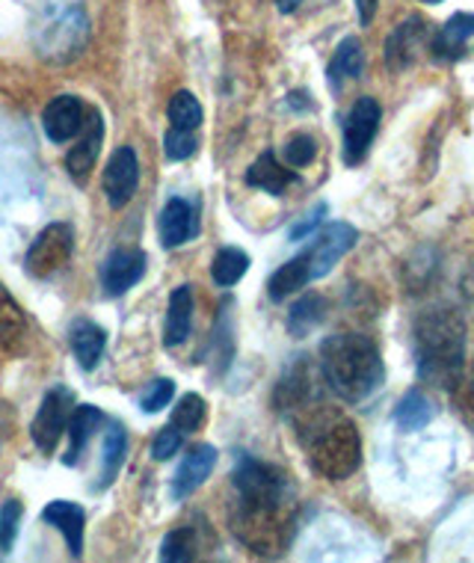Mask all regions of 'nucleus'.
I'll return each instance as SVG.
<instances>
[{"instance_id": "21", "label": "nucleus", "mask_w": 474, "mask_h": 563, "mask_svg": "<svg viewBox=\"0 0 474 563\" xmlns=\"http://www.w3.org/2000/svg\"><path fill=\"white\" fill-rule=\"evenodd\" d=\"M294 181H297V173H294L290 166L279 164L273 152H264V155L246 169V185L255 187V190H264V194L271 196H282Z\"/></svg>"}, {"instance_id": "34", "label": "nucleus", "mask_w": 474, "mask_h": 563, "mask_svg": "<svg viewBox=\"0 0 474 563\" xmlns=\"http://www.w3.org/2000/svg\"><path fill=\"white\" fill-rule=\"evenodd\" d=\"M175 398V386L173 379L166 377H157L152 379L148 386L143 389V395H140V407H143V412H161L164 407H169V400Z\"/></svg>"}, {"instance_id": "15", "label": "nucleus", "mask_w": 474, "mask_h": 563, "mask_svg": "<svg viewBox=\"0 0 474 563\" xmlns=\"http://www.w3.org/2000/svg\"><path fill=\"white\" fill-rule=\"evenodd\" d=\"M157 234H161V243L166 250H175V246H185L187 241H194L199 234V217H196V208L187 199H169L164 205V211L157 217Z\"/></svg>"}, {"instance_id": "2", "label": "nucleus", "mask_w": 474, "mask_h": 563, "mask_svg": "<svg viewBox=\"0 0 474 563\" xmlns=\"http://www.w3.org/2000/svg\"><path fill=\"white\" fill-rule=\"evenodd\" d=\"M320 374L335 398L362 404L383 386L386 365L374 339L362 332H335L320 344Z\"/></svg>"}, {"instance_id": "29", "label": "nucleus", "mask_w": 474, "mask_h": 563, "mask_svg": "<svg viewBox=\"0 0 474 563\" xmlns=\"http://www.w3.org/2000/svg\"><path fill=\"white\" fill-rule=\"evenodd\" d=\"M199 549H202V537H199V528L194 525H181L164 537L161 543V561L178 563V561H196L199 558Z\"/></svg>"}, {"instance_id": "40", "label": "nucleus", "mask_w": 474, "mask_h": 563, "mask_svg": "<svg viewBox=\"0 0 474 563\" xmlns=\"http://www.w3.org/2000/svg\"><path fill=\"white\" fill-rule=\"evenodd\" d=\"M276 3H279V12H285V15H288V12L300 10L302 0H276Z\"/></svg>"}, {"instance_id": "20", "label": "nucleus", "mask_w": 474, "mask_h": 563, "mask_svg": "<svg viewBox=\"0 0 474 563\" xmlns=\"http://www.w3.org/2000/svg\"><path fill=\"white\" fill-rule=\"evenodd\" d=\"M27 347V318L15 302L7 285L0 282V350L7 353H24Z\"/></svg>"}, {"instance_id": "10", "label": "nucleus", "mask_w": 474, "mask_h": 563, "mask_svg": "<svg viewBox=\"0 0 474 563\" xmlns=\"http://www.w3.org/2000/svg\"><path fill=\"white\" fill-rule=\"evenodd\" d=\"M68 404H71V395L66 389H51L45 398H42V407L30 424V437L36 442L42 454H54L59 445V439L68 428Z\"/></svg>"}, {"instance_id": "4", "label": "nucleus", "mask_w": 474, "mask_h": 563, "mask_svg": "<svg viewBox=\"0 0 474 563\" xmlns=\"http://www.w3.org/2000/svg\"><path fill=\"white\" fill-rule=\"evenodd\" d=\"M416 365L418 377L430 386L456 389L465 368V323L460 311L442 306L418 314Z\"/></svg>"}, {"instance_id": "17", "label": "nucleus", "mask_w": 474, "mask_h": 563, "mask_svg": "<svg viewBox=\"0 0 474 563\" xmlns=\"http://www.w3.org/2000/svg\"><path fill=\"white\" fill-rule=\"evenodd\" d=\"M190 330H194V291H190V285H178L166 306L164 344L166 347L185 344L190 339Z\"/></svg>"}, {"instance_id": "1", "label": "nucleus", "mask_w": 474, "mask_h": 563, "mask_svg": "<svg viewBox=\"0 0 474 563\" xmlns=\"http://www.w3.org/2000/svg\"><path fill=\"white\" fill-rule=\"evenodd\" d=\"M232 528L255 552L276 554L288 545L294 528V486L282 468L241 456L232 475Z\"/></svg>"}, {"instance_id": "7", "label": "nucleus", "mask_w": 474, "mask_h": 563, "mask_svg": "<svg viewBox=\"0 0 474 563\" xmlns=\"http://www.w3.org/2000/svg\"><path fill=\"white\" fill-rule=\"evenodd\" d=\"M75 250V234L71 225L51 223L40 232V238L30 243L27 250V273L33 279H48L57 271H63Z\"/></svg>"}, {"instance_id": "38", "label": "nucleus", "mask_w": 474, "mask_h": 563, "mask_svg": "<svg viewBox=\"0 0 474 563\" xmlns=\"http://www.w3.org/2000/svg\"><path fill=\"white\" fill-rule=\"evenodd\" d=\"M327 211H330V208H327V202L315 205V211H311V214H306V220H300V223L290 229V234H288L290 241H306L309 234L318 232L320 223H323V217H327Z\"/></svg>"}, {"instance_id": "13", "label": "nucleus", "mask_w": 474, "mask_h": 563, "mask_svg": "<svg viewBox=\"0 0 474 563\" xmlns=\"http://www.w3.org/2000/svg\"><path fill=\"white\" fill-rule=\"evenodd\" d=\"M145 255L140 250H113L101 264V288L107 297H122L143 279Z\"/></svg>"}, {"instance_id": "35", "label": "nucleus", "mask_w": 474, "mask_h": 563, "mask_svg": "<svg viewBox=\"0 0 474 563\" xmlns=\"http://www.w3.org/2000/svg\"><path fill=\"white\" fill-rule=\"evenodd\" d=\"M196 148H199V140H196L194 131H181V128L166 131L164 152L169 161H187V157L196 155Z\"/></svg>"}, {"instance_id": "3", "label": "nucleus", "mask_w": 474, "mask_h": 563, "mask_svg": "<svg viewBox=\"0 0 474 563\" xmlns=\"http://www.w3.org/2000/svg\"><path fill=\"white\" fill-rule=\"evenodd\" d=\"M300 439L311 468L327 481H348L362 466V437L348 416L327 407H302Z\"/></svg>"}, {"instance_id": "32", "label": "nucleus", "mask_w": 474, "mask_h": 563, "mask_svg": "<svg viewBox=\"0 0 474 563\" xmlns=\"http://www.w3.org/2000/svg\"><path fill=\"white\" fill-rule=\"evenodd\" d=\"M205 416H208L205 400L199 395H185L173 412V428H178L181 433H196V430L202 428Z\"/></svg>"}, {"instance_id": "39", "label": "nucleus", "mask_w": 474, "mask_h": 563, "mask_svg": "<svg viewBox=\"0 0 474 563\" xmlns=\"http://www.w3.org/2000/svg\"><path fill=\"white\" fill-rule=\"evenodd\" d=\"M356 7H359V19H362V24H371L374 10H377V0H356Z\"/></svg>"}, {"instance_id": "5", "label": "nucleus", "mask_w": 474, "mask_h": 563, "mask_svg": "<svg viewBox=\"0 0 474 563\" xmlns=\"http://www.w3.org/2000/svg\"><path fill=\"white\" fill-rule=\"evenodd\" d=\"M89 45L84 0H42L33 19V48L51 66H68Z\"/></svg>"}, {"instance_id": "27", "label": "nucleus", "mask_w": 474, "mask_h": 563, "mask_svg": "<svg viewBox=\"0 0 474 563\" xmlns=\"http://www.w3.org/2000/svg\"><path fill=\"white\" fill-rule=\"evenodd\" d=\"M309 282L311 276L309 267H306V258L297 255V258H290L288 264H282L279 271L273 273L271 282H267V297H271L273 302H282L285 297H290V294L302 291Z\"/></svg>"}, {"instance_id": "6", "label": "nucleus", "mask_w": 474, "mask_h": 563, "mask_svg": "<svg viewBox=\"0 0 474 563\" xmlns=\"http://www.w3.org/2000/svg\"><path fill=\"white\" fill-rule=\"evenodd\" d=\"M383 122V108L377 98L362 96L356 98V104L350 108L348 119H344V146H341V157L348 166H359L368 157L374 136Z\"/></svg>"}, {"instance_id": "24", "label": "nucleus", "mask_w": 474, "mask_h": 563, "mask_svg": "<svg viewBox=\"0 0 474 563\" xmlns=\"http://www.w3.org/2000/svg\"><path fill=\"white\" fill-rule=\"evenodd\" d=\"M71 353L84 371H92L98 365V360L104 356L107 347V332L92 321H75L71 327Z\"/></svg>"}, {"instance_id": "31", "label": "nucleus", "mask_w": 474, "mask_h": 563, "mask_svg": "<svg viewBox=\"0 0 474 563\" xmlns=\"http://www.w3.org/2000/svg\"><path fill=\"white\" fill-rule=\"evenodd\" d=\"M166 117L173 122V128H181V131H196V128L202 125V104H199V98L194 92H175L169 98V108H166Z\"/></svg>"}, {"instance_id": "25", "label": "nucleus", "mask_w": 474, "mask_h": 563, "mask_svg": "<svg viewBox=\"0 0 474 563\" xmlns=\"http://www.w3.org/2000/svg\"><path fill=\"white\" fill-rule=\"evenodd\" d=\"M323 318H327V300L315 291L302 294L288 311V332L294 339H306L309 332L318 330Z\"/></svg>"}, {"instance_id": "14", "label": "nucleus", "mask_w": 474, "mask_h": 563, "mask_svg": "<svg viewBox=\"0 0 474 563\" xmlns=\"http://www.w3.org/2000/svg\"><path fill=\"white\" fill-rule=\"evenodd\" d=\"M84 119H87V108L78 96H57L42 113V128H45L51 143L63 146L71 136L80 134Z\"/></svg>"}, {"instance_id": "12", "label": "nucleus", "mask_w": 474, "mask_h": 563, "mask_svg": "<svg viewBox=\"0 0 474 563\" xmlns=\"http://www.w3.org/2000/svg\"><path fill=\"white\" fill-rule=\"evenodd\" d=\"M101 143H104V122H101L98 110H89V117L84 119V128H80L78 146H71V152L66 155V169L75 185L89 181V173L101 155Z\"/></svg>"}, {"instance_id": "18", "label": "nucleus", "mask_w": 474, "mask_h": 563, "mask_svg": "<svg viewBox=\"0 0 474 563\" xmlns=\"http://www.w3.org/2000/svg\"><path fill=\"white\" fill-rule=\"evenodd\" d=\"M42 519L48 525H54L59 534L68 540V549L75 558H80L84 552V528H87V510L75 501H51L45 510H42Z\"/></svg>"}, {"instance_id": "26", "label": "nucleus", "mask_w": 474, "mask_h": 563, "mask_svg": "<svg viewBox=\"0 0 474 563\" xmlns=\"http://www.w3.org/2000/svg\"><path fill=\"white\" fill-rule=\"evenodd\" d=\"M436 416L433 400L427 398L421 389H409L404 398L397 400L395 407V424L407 433H416V430L427 428Z\"/></svg>"}, {"instance_id": "23", "label": "nucleus", "mask_w": 474, "mask_h": 563, "mask_svg": "<svg viewBox=\"0 0 474 563\" xmlns=\"http://www.w3.org/2000/svg\"><path fill=\"white\" fill-rule=\"evenodd\" d=\"M365 68V51H362V42L356 36H348V40L339 42V48L332 54L330 66H327V80L335 92H341V87L348 80H356Z\"/></svg>"}, {"instance_id": "22", "label": "nucleus", "mask_w": 474, "mask_h": 563, "mask_svg": "<svg viewBox=\"0 0 474 563\" xmlns=\"http://www.w3.org/2000/svg\"><path fill=\"white\" fill-rule=\"evenodd\" d=\"M104 421V416H101V409L92 407V404H87V407H78L71 416H68V448H66V456H63V463L66 466H75L80 460V454L87 451L89 439L96 437L98 424Z\"/></svg>"}, {"instance_id": "28", "label": "nucleus", "mask_w": 474, "mask_h": 563, "mask_svg": "<svg viewBox=\"0 0 474 563\" xmlns=\"http://www.w3.org/2000/svg\"><path fill=\"white\" fill-rule=\"evenodd\" d=\"M128 454V437L125 430L119 428V424H110L104 437V448H101V472H98V489H104L117 481L119 468L125 463Z\"/></svg>"}, {"instance_id": "36", "label": "nucleus", "mask_w": 474, "mask_h": 563, "mask_svg": "<svg viewBox=\"0 0 474 563\" xmlns=\"http://www.w3.org/2000/svg\"><path fill=\"white\" fill-rule=\"evenodd\" d=\"M21 522V501L10 498L7 505L0 507V554H10L15 537H19Z\"/></svg>"}, {"instance_id": "37", "label": "nucleus", "mask_w": 474, "mask_h": 563, "mask_svg": "<svg viewBox=\"0 0 474 563\" xmlns=\"http://www.w3.org/2000/svg\"><path fill=\"white\" fill-rule=\"evenodd\" d=\"M181 442H185V433L173 428V424H166L164 430H157L155 442H152V456L164 463V460H169V456L181 451Z\"/></svg>"}, {"instance_id": "33", "label": "nucleus", "mask_w": 474, "mask_h": 563, "mask_svg": "<svg viewBox=\"0 0 474 563\" xmlns=\"http://www.w3.org/2000/svg\"><path fill=\"white\" fill-rule=\"evenodd\" d=\"M282 155H285V164L290 169H302V166H309L318 157V143H315L311 134H294L285 143V148H282Z\"/></svg>"}, {"instance_id": "16", "label": "nucleus", "mask_w": 474, "mask_h": 563, "mask_svg": "<svg viewBox=\"0 0 474 563\" xmlns=\"http://www.w3.org/2000/svg\"><path fill=\"white\" fill-rule=\"evenodd\" d=\"M213 466H217V448L213 445H194L181 460V466L175 472L173 481V498H190L199 486L211 477Z\"/></svg>"}, {"instance_id": "8", "label": "nucleus", "mask_w": 474, "mask_h": 563, "mask_svg": "<svg viewBox=\"0 0 474 563\" xmlns=\"http://www.w3.org/2000/svg\"><path fill=\"white\" fill-rule=\"evenodd\" d=\"M359 243V232L350 223H330L323 225L318 234H315V241L309 243V250L300 253L306 258V267H309L311 282L323 279L327 273L335 267V264L344 258V255L353 250Z\"/></svg>"}, {"instance_id": "11", "label": "nucleus", "mask_w": 474, "mask_h": 563, "mask_svg": "<svg viewBox=\"0 0 474 563\" xmlns=\"http://www.w3.org/2000/svg\"><path fill=\"white\" fill-rule=\"evenodd\" d=\"M140 185V161L131 146H119L104 169V199L113 211H122L136 194Z\"/></svg>"}, {"instance_id": "30", "label": "nucleus", "mask_w": 474, "mask_h": 563, "mask_svg": "<svg viewBox=\"0 0 474 563\" xmlns=\"http://www.w3.org/2000/svg\"><path fill=\"white\" fill-rule=\"evenodd\" d=\"M250 271V255L238 250V246H225L220 253L213 255V264H211V276L213 282L220 285V288H232L238 282L246 276Z\"/></svg>"}, {"instance_id": "9", "label": "nucleus", "mask_w": 474, "mask_h": 563, "mask_svg": "<svg viewBox=\"0 0 474 563\" xmlns=\"http://www.w3.org/2000/svg\"><path fill=\"white\" fill-rule=\"evenodd\" d=\"M430 48V30L421 15H409L407 21H400L386 40V66L392 75H404L416 66L421 54Z\"/></svg>"}, {"instance_id": "41", "label": "nucleus", "mask_w": 474, "mask_h": 563, "mask_svg": "<svg viewBox=\"0 0 474 563\" xmlns=\"http://www.w3.org/2000/svg\"><path fill=\"white\" fill-rule=\"evenodd\" d=\"M421 3H433L436 7V3H442V0H421Z\"/></svg>"}, {"instance_id": "19", "label": "nucleus", "mask_w": 474, "mask_h": 563, "mask_svg": "<svg viewBox=\"0 0 474 563\" xmlns=\"http://www.w3.org/2000/svg\"><path fill=\"white\" fill-rule=\"evenodd\" d=\"M474 36V12H454L451 19L439 27L433 40H430V51L439 59H456Z\"/></svg>"}]
</instances>
